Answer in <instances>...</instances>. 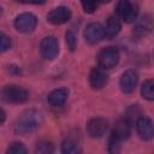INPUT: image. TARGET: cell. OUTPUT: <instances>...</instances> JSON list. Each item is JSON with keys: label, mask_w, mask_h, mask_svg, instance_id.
I'll list each match as a JSON object with an SVG mask.
<instances>
[{"label": "cell", "mask_w": 154, "mask_h": 154, "mask_svg": "<svg viewBox=\"0 0 154 154\" xmlns=\"http://www.w3.org/2000/svg\"><path fill=\"white\" fill-rule=\"evenodd\" d=\"M61 152L64 154H78L81 153V148L71 138H66L63 143H61Z\"/></svg>", "instance_id": "cell-18"}, {"label": "cell", "mask_w": 154, "mask_h": 154, "mask_svg": "<svg viewBox=\"0 0 154 154\" xmlns=\"http://www.w3.org/2000/svg\"><path fill=\"white\" fill-rule=\"evenodd\" d=\"M54 152V147L51 142H47V141H42L40 143H37L36 146V153H40V154H49V153H53Z\"/></svg>", "instance_id": "cell-19"}, {"label": "cell", "mask_w": 154, "mask_h": 154, "mask_svg": "<svg viewBox=\"0 0 154 154\" xmlns=\"http://www.w3.org/2000/svg\"><path fill=\"white\" fill-rule=\"evenodd\" d=\"M67 96H69V90L66 88H58V89L52 90L48 94L47 101L53 107H60L65 103Z\"/></svg>", "instance_id": "cell-14"}, {"label": "cell", "mask_w": 154, "mask_h": 154, "mask_svg": "<svg viewBox=\"0 0 154 154\" xmlns=\"http://www.w3.org/2000/svg\"><path fill=\"white\" fill-rule=\"evenodd\" d=\"M25 4H35V5H42L46 2V0H23Z\"/></svg>", "instance_id": "cell-25"}, {"label": "cell", "mask_w": 154, "mask_h": 154, "mask_svg": "<svg viewBox=\"0 0 154 154\" xmlns=\"http://www.w3.org/2000/svg\"><path fill=\"white\" fill-rule=\"evenodd\" d=\"M111 0H99V2H102V4H106V2H109Z\"/></svg>", "instance_id": "cell-27"}, {"label": "cell", "mask_w": 154, "mask_h": 154, "mask_svg": "<svg viewBox=\"0 0 154 154\" xmlns=\"http://www.w3.org/2000/svg\"><path fill=\"white\" fill-rule=\"evenodd\" d=\"M103 28H105V38L111 40V38L116 37V36L119 34L122 25H120V23H119V20H118L117 18L109 17V18L107 19L106 26H103Z\"/></svg>", "instance_id": "cell-16"}, {"label": "cell", "mask_w": 154, "mask_h": 154, "mask_svg": "<svg viewBox=\"0 0 154 154\" xmlns=\"http://www.w3.org/2000/svg\"><path fill=\"white\" fill-rule=\"evenodd\" d=\"M137 72L135 70H126L122 73V77H120V81H119V84H120V89L123 93L125 94H130L134 91L136 84H137Z\"/></svg>", "instance_id": "cell-10"}, {"label": "cell", "mask_w": 154, "mask_h": 154, "mask_svg": "<svg viewBox=\"0 0 154 154\" xmlns=\"http://www.w3.org/2000/svg\"><path fill=\"white\" fill-rule=\"evenodd\" d=\"M37 18L30 12L20 13L14 19V28L19 32H30L36 28Z\"/></svg>", "instance_id": "cell-5"}, {"label": "cell", "mask_w": 154, "mask_h": 154, "mask_svg": "<svg viewBox=\"0 0 154 154\" xmlns=\"http://www.w3.org/2000/svg\"><path fill=\"white\" fill-rule=\"evenodd\" d=\"M136 129L138 136L144 141H149L154 135L153 123L148 117H140L136 122Z\"/></svg>", "instance_id": "cell-12"}, {"label": "cell", "mask_w": 154, "mask_h": 154, "mask_svg": "<svg viewBox=\"0 0 154 154\" xmlns=\"http://www.w3.org/2000/svg\"><path fill=\"white\" fill-rule=\"evenodd\" d=\"M141 95L143 99L148 100V101H153L154 100V82L153 79H147L142 87H141Z\"/></svg>", "instance_id": "cell-17"}, {"label": "cell", "mask_w": 154, "mask_h": 154, "mask_svg": "<svg viewBox=\"0 0 154 154\" xmlns=\"http://www.w3.org/2000/svg\"><path fill=\"white\" fill-rule=\"evenodd\" d=\"M17 1H20V2H23V0H17Z\"/></svg>", "instance_id": "cell-29"}, {"label": "cell", "mask_w": 154, "mask_h": 154, "mask_svg": "<svg viewBox=\"0 0 154 154\" xmlns=\"http://www.w3.org/2000/svg\"><path fill=\"white\" fill-rule=\"evenodd\" d=\"M81 4H82V7L84 10V12L87 13H93L97 6H99V0H81Z\"/></svg>", "instance_id": "cell-20"}, {"label": "cell", "mask_w": 154, "mask_h": 154, "mask_svg": "<svg viewBox=\"0 0 154 154\" xmlns=\"http://www.w3.org/2000/svg\"><path fill=\"white\" fill-rule=\"evenodd\" d=\"M130 132H131V124H130L129 119L124 118V119H120L116 123L111 136L114 137L118 142H122V141H125L129 138Z\"/></svg>", "instance_id": "cell-11"}, {"label": "cell", "mask_w": 154, "mask_h": 154, "mask_svg": "<svg viewBox=\"0 0 154 154\" xmlns=\"http://www.w3.org/2000/svg\"><path fill=\"white\" fill-rule=\"evenodd\" d=\"M84 38L88 43L95 45L105 38V28L100 23H90L84 29Z\"/></svg>", "instance_id": "cell-7"}, {"label": "cell", "mask_w": 154, "mask_h": 154, "mask_svg": "<svg viewBox=\"0 0 154 154\" xmlns=\"http://www.w3.org/2000/svg\"><path fill=\"white\" fill-rule=\"evenodd\" d=\"M119 61V52L116 47L102 48L97 54V63L101 69L108 70L114 67Z\"/></svg>", "instance_id": "cell-3"}, {"label": "cell", "mask_w": 154, "mask_h": 154, "mask_svg": "<svg viewBox=\"0 0 154 154\" xmlns=\"http://www.w3.org/2000/svg\"><path fill=\"white\" fill-rule=\"evenodd\" d=\"M11 47V38L0 31V53H4L6 51H8Z\"/></svg>", "instance_id": "cell-22"}, {"label": "cell", "mask_w": 154, "mask_h": 154, "mask_svg": "<svg viewBox=\"0 0 154 154\" xmlns=\"http://www.w3.org/2000/svg\"><path fill=\"white\" fill-rule=\"evenodd\" d=\"M116 12L118 18L123 19L126 23H132L137 17V6L132 4L130 0H119L116 7Z\"/></svg>", "instance_id": "cell-4"}, {"label": "cell", "mask_w": 154, "mask_h": 154, "mask_svg": "<svg viewBox=\"0 0 154 154\" xmlns=\"http://www.w3.org/2000/svg\"><path fill=\"white\" fill-rule=\"evenodd\" d=\"M108 129V123L103 118H93L87 124V131L90 137L99 138L105 135Z\"/></svg>", "instance_id": "cell-8"}, {"label": "cell", "mask_w": 154, "mask_h": 154, "mask_svg": "<svg viewBox=\"0 0 154 154\" xmlns=\"http://www.w3.org/2000/svg\"><path fill=\"white\" fill-rule=\"evenodd\" d=\"M40 51H41V55L45 59H47V60L54 59L58 55V53H59V42H58V38L55 36H46L41 41Z\"/></svg>", "instance_id": "cell-6"}, {"label": "cell", "mask_w": 154, "mask_h": 154, "mask_svg": "<svg viewBox=\"0 0 154 154\" xmlns=\"http://www.w3.org/2000/svg\"><path fill=\"white\" fill-rule=\"evenodd\" d=\"M1 13H2V8L0 7V16H1Z\"/></svg>", "instance_id": "cell-28"}, {"label": "cell", "mask_w": 154, "mask_h": 154, "mask_svg": "<svg viewBox=\"0 0 154 154\" xmlns=\"http://www.w3.org/2000/svg\"><path fill=\"white\" fill-rule=\"evenodd\" d=\"M108 150L111 152V153H117V152H119V142L114 138V137H109V141H108Z\"/></svg>", "instance_id": "cell-24"}, {"label": "cell", "mask_w": 154, "mask_h": 154, "mask_svg": "<svg viewBox=\"0 0 154 154\" xmlns=\"http://www.w3.org/2000/svg\"><path fill=\"white\" fill-rule=\"evenodd\" d=\"M5 119H6V113H5V111L2 108H0V125L5 122Z\"/></svg>", "instance_id": "cell-26"}, {"label": "cell", "mask_w": 154, "mask_h": 154, "mask_svg": "<svg viewBox=\"0 0 154 154\" xmlns=\"http://www.w3.org/2000/svg\"><path fill=\"white\" fill-rule=\"evenodd\" d=\"M152 26H153L152 17H150L149 14H144V16L140 17V18L135 22V26H134V35H136L137 37L146 36L148 32H150Z\"/></svg>", "instance_id": "cell-13"}, {"label": "cell", "mask_w": 154, "mask_h": 154, "mask_svg": "<svg viewBox=\"0 0 154 154\" xmlns=\"http://www.w3.org/2000/svg\"><path fill=\"white\" fill-rule=\"evenodd\" d=\"M107 81H108L107 75L103 72L102 69L95 67L89 73V83H90L91 88H94V89H101L102 87H105Z\"/></svg>", "instance_id": "cell-15"}, {"label": "cell", "mask_w": 154, "mask_h": 154, "mask_svg": "<svg viewBox=\"0 0 154 154\" xmlns=\"http://www.w3.org/2000/svg\"><path fill=\"white\" fill-rule=\"evenodd\" d=\"M0 99L7 103H23L29 99V93L17 84H7L0 90Z\"/></svg>", "instance_id": "cell-2"}, {"label": "cell", "mask_w": 154, "mask_h": 154, "mask_svg": "<svg viewBox=\"0 0 154 154\" xmlns=\"http://www.w3.org/2000/svg\"><path fill=\"white\" fill-rule=\"evenodd\" d=\"M42 123V116L37 109L24 111L14 122L13 129L18 135H26L35 131Z\"/></svg>", "instance_id": "cell-1"}, {"label": "cell", "mask_w": 154, "mask_h": 154, "mask_svg": "<svg viewBox=\"0 0 154 154\" xmlns=\"http://www.w3.org/2000/svg\"><path fill=\"white\" fill-rule=\"evenodd\" d=\"M71 17V11L66 6H58L53 10H51L47 14V20L51 24L60 25L66 23Z\"/></svg>", "instance_id": "cell-9"}, {"label": "cell", "mask_w": 154, "mask_h": 154, "mask_svg": "<svg viewBox=\"0 0 154 154\" xmlns=\"http://www.w3.org/2000/svg\"><path fill=\"white\" fill-rule=\"evenodd\" d=\"M65 38H66V43H67V47L71 52H73L76 49V46H77V38H76V35L72 32V31H67L66 35H65Z\"/></svg>", "instance_id": "cell-23"}, {"label": "cell", "mask_w": 154, "mask_h": 154, "mask_svg": "<svg viewBox=\"0 0 154 154\" xmlns=\"http://www.w3.org/2000/svg\"><path fill=\"white\" fill-rule=\"evenodd\" d=\"M6 153H11V154H25L26 153V148L20 143V142H13L8 146Z\"/></svg>", "instance_id": "cell-21"}]
</instances>
